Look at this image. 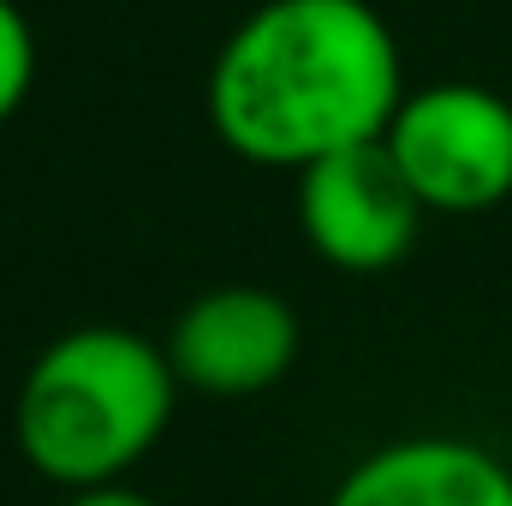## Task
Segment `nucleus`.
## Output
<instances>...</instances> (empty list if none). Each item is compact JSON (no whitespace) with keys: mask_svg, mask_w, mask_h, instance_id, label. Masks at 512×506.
Returning <instances> with one entry per match:
<instances>
[{"mask_svg":"<svg viewBox=\"0 0 512 506\" xmlns=\"http://www.w3.org/2000/svg\"><path fill=\"white\" fill-rule=\"evenodd\" d=\"M328 506H512V471L477 441L405 435L364 453Z\"/></svg>","mask_w":512,"mask_h":506,"instance_id":"nucleus-6","label":"nucleus"},{"mask_svg":"<svg viewBox=\"0 0 512 506\" xmlns=\"http://www.w3.org/2000/svg\"><path fill=\"white\" fill-rule=\"evenodd\" d=\"M382 149L429 215H483L512 197V102L489 84H423L399 102Z\"/></svg>","mask_w":512,"mask_h":506,"instance_id":"nucleus-3","label":"nucleus"},{"mask_svg":"<svg viewBox=\"0 0 512 506\" xmlns=\"http://www.w3.org/2000/svg\"><path fill=\"white\" fill-rule=\"evenodd\" d=\"M179 376L167 346L137 328L90 322L48 340L18 381L12 435L36 477L54 489H108L126 483L173 423Z\"/></svg>","mask_w":512,"mask_h":506,"instance_id":"nucleus-2","label":"nucleus"},{"mask_svg":"<svg viewBox=\"0 0 512 506\" xmlns=\"http://www.w3.org/2000/svg\"><path fill=\"white\" fill-rule=\"evenodd\" d=\"M209 126L256 167H316L382 143L405 90V60L370 0H262L209 66Z\"/></svg>","mask_w":512,"mask_h":506,"instance_id":"nucleus-1","label":"nucleus"},{"mask_svg":"<svg viewBox=\"0 0 512 506\" xmlns=\"http://www.w3.org/2000/svg\"><path fill=\"white\" fill-rule=\"evenodd\" d=\"M423 203L382 143L340 149L298 173L304 245L340 274H387L423 233Z\"/></svg>","mask_w":512,"mask_h":506,"instance_id":"nucleus-4","label":"nucleus"},{"mask_svg":"<svg viewBox=\"0 0 512 506\" xmlns=\"http://www.w3.org/2000/svg\"><path fill=\"white\" fill-rule=\"evenodd\" d=\"M60 506H155V501L137 495L131 483H108V489H78V495H66Z\"/></svg>","mask_w":512,"mask_h":506,"instance_id":"nucleus-8","label":"nucleus"},{"mask_svg":"<svg viewBox=\"0 0 512 506\" xmlns=\"http://www.w3.org/2000/svg\"><path fill=\"white\" fill-rule=\"evenodd\" d=\"M292 358H298V316L268 286L197 292L167 334V364L179 387L215 399H245L274 387L292 370Z\"/></svg>","mask_w":512,"mask_h":506,"instance_id":"nucleus-5","label":"nucleus"},{"mask_svg":"<svg viewBox=\"0 0 512 506\" xmlns=\"http://www.w3.org/2000/svg\"><path fill=\"white\" fill-rule=\"evenodd\" d=\"M36 84V30L18 12V0H0V126L18 120Z\"/></svg>","mask_w":512,"mask_h":506,"instance_id":"nucleus-7","label":"nucleus"}]
</instances>
